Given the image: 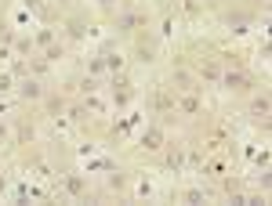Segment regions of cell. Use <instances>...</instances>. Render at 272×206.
I'll use <instances>...</instances> for the list:
<instances>
[{
	"label": "cell",
	"instance_id": "6da1fadb",
	"mask_svg": "<svg viewBox=\"0 0 272 206\" xmlns=\"http://www.w3.org/2000/svg\"><path fill=\"white\" fill-rule=\"evenodd\" d=\"M221 83H225L229 91H247V87H250V80L243 76V72H225V76H221Z\"/></svg>",
	"mask_w": 272,
	"mask_h": 206
},
{
	"label": "cell",
	"instance_id": "7a4b0ae2",
	"mask_svg": "<svg viewBox=\"0 0 272 206\" xmlns=\"http://www.w3.org/2000/svg\"><path fill=\"white\" fill-rule=\"evenodd\" d=\"M142 145L153 148V152H156V148H163V130H160V127H149L145 134H142Z\"/></svg>",
	"mask_w": 272,
	"mask_h": 206
},
{
	"label": "cell",
	"instance_id": "3957f363",
	"mask_svg": "<svg viewBox=\"0 0 272 206\" xmlns=\"http://www.w3.org/2000/svg\"><path fill=\"white\" fill-rule=\"evenodd\" d=\"M65 192H69V195H77V199H80V195L87 192V181H83L80 174H69V177H65Z\"/></svg>",
	"mask_w": 272,
	"mask_h": 206
},
{
	"label": "cell",
	"instance_id": "277c9868",
	"mask_svg": "<svg viewBox=\"0 0 272 206\" xmlns=\"http://www.w3.org/2000/svg\"><path fill=\"white\" fill-rule=\"evenodd\" d=\"M18 94H22L26 101H33V98H40V94H44V87H40L36 80H22V87H18Z\"/></svg>",
	"mask_w": 272,
	"mask_h": 206
},
{
	"label": "cell",
	"instance_id": "5b68a950",
	"mask_svg": "<svg viewBox=\"0 0 272 206\" xmlns=\"http://www.w3.org/2000/svg\"><path fill=\"white\" fill-rule=\"evenodd\" d=\"M135 25H142V15H120L116 29H135Z\"/></svg>",
	"mask_w": 272,
	"mask_h": 206
},
{
	"label": "cell",
	"instance_id": "8992f818",
	"mask_svg": "<svg viewBox=\"0 0 272 206\" xmlns=\"http://www.w3.org/2000/svg\"><path fill=\"white\" fill-rule=\"evenodd\" d=\"M102 58H106V69H109V72H120V65H124L120 54H102Z\"/></svg>",
	"mask_w": 272,
	"mask_h": 206
},
{
	"label": "cell",
	"instance_id": "52a82bcc",
	"mask_svg": "<svg viewBox=\"0 0 272 206\" xmlns=\"http://www.w3.org/2000/svg\"><path fill=\"white\" fill-rule=\"evenodd\" d=\"M87 72H91V76H98V72H106V58H91V62H87Z\"/></svg>",
	"mask_w": 272,
	"mask_h": 206
},
{
	"label": "cell",
	"instance_id": "ba28073f",
	"mask_svg": "<svg viewBox=\"0 0 272 206\" xmlns=\"http://www.w3.org/2000/svg\"><path fill=\"white\" fill-rule=\"evenodd\" d=\"M36 44H44V47H51V44H54V29H40V33H36Z\"/></svg>",
	"mask_w": 272,
	"mask_h": 206
},
{
	"label": "cell",
	"instance_id": "9c48e42d",
	"mask_svg": "<svg viewBox=\"0 0 272 206\" xmlns=\"http://www.w3.org/2000/svg\"><path fill=\"white\" fill-rule=\"evenodd\" d=\"M229 25H232V33H243V25H247V18L236 15V18H229Z\"/></svg>",
	"mask_w": 272,
	"mask_h": 206
},
{
	"label": "cell",
	"instance_id": "30bf717a",
	"mask_svg": "<svg viewBox=\"0 0 272 206\" xmlns=\"http://www.w3.org/2000/svg\"><path fill=\"white\" fill-rule=\"evenodd\" d=\"M185 203H203V192L200 188H189V192H185Z\"/></svg>",
	"mask_w": 272,
	"mask_h": 206
},
{
	"label": "cell",
	"instance_id": "8fae6325",
	"mask_svg": "<svg viewBox=\"0 0 272 206\" xmlns=\"http://www.w3.org/2000/svg\"><path fill=\"white\" fill-rule=\"evenodd\" d=\"M254 112H258V116H265V112H269V98H258L254 101Z\"/></svg>",
	"mask_w": 272,
	"mask_h": 206
},
{
	"label": "cell",
	"instance_id": "7c38bea8",
	"mask_svg": "<svg viewBox=\"0 0 272 206\" xmlns=\"http://www.w3.org/2000/svg\"><path fill=\"white\" fill-rule=\"evenodd\" d=\"M182 109H185V112H196V109H200V101H196V98H185Z\"/></svg>",
	"mask_w": 272,
	"mask_h": 206
},
{
	"label": "cell",
	"instance_id": "4fadbf2b",
	"mask_svg": "<svg viewBox=\"0 0 272 206\" xmlns=\"http://www.w3.org/2000/svg\"><path fill=\"white\" fill-rule=\"evenodd\" d=\"M167 166H182V152H171V156H167Z\"/></svg>",
	"mask_w": 272,
	"mask_h": 206
},
{
	"label": "cell",
	"instance_id": "5bb4252c",
	"mask_svg": "<svg viewBox=\"0 0 272 206\" xmlns=\"http://www.w3.org/2000/svg\"><path fill=\"white\" fill-rule=\"evenodd\" d=\"M11 87V76H4V72H0V91H7Z\"/></svg>",
	"mask_w": 272,
	"mask_h": 206
},
{
	"label": "cell",
	"instance_id": "9a60e30c",
	"mask_svg": "<svg viewBox=\"0 0 272 206\" xmlns=\"http://www.w3.org/2000/svg\"><path fill=\"white\" fill-rule=\"evenodd\" d=\"M0 40H11V29H7V25H0Z\"/></svg>",
	"mask_w": 272,
	"mask_h": 206
},
{
	"label": "cell",
	"instance_id": "2e32d148",
	"mask_svg": "<svg viewBox=\"0 0 272 206\" xmlns=\"http://www.w3.org/2000/svg\"><path fill=\"white\" fill-rule=\"evenodd\" d=\"M4 188H7V177H4V174H0V192H4Z\"/></svg>",
	"mask_w": 272,
	"mask_h": 206
},
{
	"label": "cell",
	"instance_id": "e0dca14e",
	"mask_svg": "<svg viewBox=\"0 0 272 206\" xmlns=\"http://www.w3.org/2000/svg\"><path fill=\"white\" fill-rule=\"evenodd\" d=\"M26 4H29V7H40V0H26Z\"/></svg>",
	"mask_w": 272,
	"mask_h": 206
},
{
	"label": "cell",
	"instance_id": "ac0fdd59",
	"mask_svg": "<svg viewBox=\"0 0 272 206\" xmlns=\"http://www.w3.org/2000/svg\"><path fill=\"white\" fill-rule=\"evenodd\" d=\"M98 4H106V7H109V4H116V0H98Z\"/></svg>",
	"mask_w": 272,
	"mask_h": 206
}]
</instances>
